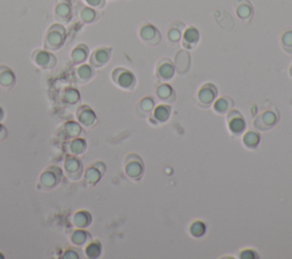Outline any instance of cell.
<instances>
[{
	"label": "cell",
	"mask_w": 292,
	"mask_h": 259,
	"mask_svg": "<svg viewBox=\"0 0 292 259\" xmlns=\"http://www.w3.org/2000/svg\"><path fill=\"white\" fill-rule=\"evenodd\" d=\"M66 30L60 23H54L47 29L43 37V47L48 51H58L64 46Z\"/></svg>",
	"instance_id": "1"
},
{
	"label": "cell",
	"mask_w": 292,
	"mask_h": 259,
	"mask_svg": "<svg viewBox=\"0 0 292 259\" xmlns=\"http://www.w3.org/2000/svg\"><path fill=\"white\" fill-rule=\"evenodd\" d=\"M63 178V170L58 166H50L39 176L38 187L43 191H52L60 185Z\"/></svg>",
	"instance_id": "2"
},
{
	"label": "cell",
	"mask_w": 292,
	"mask_h": 259,
	"mask_svg": "<svg viewBox=\"0 0 292 259\" xmlns=\"http://www.w3.org/2000/svg\"><path fill=\"white\" fill-rule=\"evenodd\" d=\"M33 64L41 70H52L57 64V57L48 50H36L31 53Z\"/></svg>",
	"instance_id": "3"
},
{
	"label": "cell",
	"mask_w": 292,
	"mask_h": 259,
	"mask_svg": "<svg viewBox=\"0 0 292 259\" xmlns=\"http://www.w3.org/2000/svg\"><path fill=\"white\" fill-rule=\"evenodd\" d=\"M111 77L114 84L120 87L121 89L131 90L136 84V78L134 73L127 69H124V67H116V69L112 71Z\"/></svg>",
	"instance_id": "4"
},
{
	"label": "cell",
	"mask_w": 292,
	"mask_h": 259,
	"mask_svg": "<svg viewBox=\"0 0 292 259\" xmlns=\"http://www.w3.org/2000/svg\"><path fill=\"white\" fill-rule=\"evenodd\" d=\"M125 172L129 178L138 180L143 176V160L136 154H129L125 160Z\"/></svg>",
	"instance_id": "5"
},
{
	"label": "cell",
	"mask_w": 292,
	"mask_h": 259,
	"mask_svg": "<svg viewBox=\"0 0 292 259\" xmlns=\"http://www.w3.org/2000/svg\"><path fill=\"white\" fill-rule=\"evenodd\" d=\"M64 174L70 180H79L84 174V167L77 155H66L64 160Z\"/></svg>",
	"instance_id": "6"
},
{
	"label": "cell",
	"mask_w": 292,
	"mask_h": 259,
	"mask_svg": "<svg viewBox=\"0 0 292 259\" xmlns=\"http://www.w3.org/2000/svg\"><path fill=\"white\" fill-rule=\"evenodd\" d=\"M112 50L108 47H99L92 51L89 56V63L92 67H103L111 60Z\"/></svg>",
	"instance_id": "7"
},
{
	"label": "cell",
	"mask_w": 292,
	"mask_h": 259,
	"mask_svg": "<svg viewBox=\"0 0 292 259\" xmlns=\"http://www.w3.org/2000/svg\"><path fill=\"white\" fill-rule=\"evenodd\" d=\"M76 116L77 121L79 122L81 127H85V128H90V127L94 126L97 121L96 113L88 105H81L80 107H78Z\"/></svg>",
	"instance_id": "8"
},
{
	"label": "cell",
	"mask_w": 292,
	"mask_h": 259,
	"mask_svg": "<svg viewBox=\"0 0 292 259\" xmlns=\"http://www.w3.org/2000/svg\"><path fill=\"white\" fill-rule=\"evenodd\" d=\"M139 36L142 38V40L150 46H157L161 40V35H160L159 30L152 24H146V26L142 27L139 31Z\"/></svg>",
	"instance_id": "9"
},
{
	"label": "cell",
	"mask_w": 292,
	"mask_h": 259,
	"mask_svg": "<svg viewBox=\"0 0 292 259\" xmlns=\"http://www.w3.org/2000/svg\"><path fill=\"white\" fill-rule=\"evenodd\" d=\"M54 15L58 22L61 23H69L72 18V7L69 2L66 0H60L55 5Z\"/></svg>",
	"instance_id": "10"
},
{
	"label": "cell",
	"mask_w": 292,
	"mask_h": 259,
	"mask_svg": "<svg viewBox=\"0 0 292 259\" xmlns=\"http://www.w3.org/2000/svg\"><path fill=\"white\" fill-rule=\"evenodd\" d=\"M16 82V76L7 65L0 64V87L4 89H11Z\"/></svg>",
	"instance_id": "11"
},
{
	"label": "cell",
	"mask_w": 292,
	"mask_h": 259,
	"mask_svg": "<svg viewBox=\"0 0 292 259\" xmlns=\"http://www.w3.org/2000/svg\"><path fill=\"white\" fill-rule=\"evenodd\" d=\"M94 76H95L94 67L90 64L81 63V64H79V66H77V69L75 70V77L79 84H86V82L91 80Z\"/></svg>",
	"instance_id": "12"
},
{
	"label": "cell",
	"mask_w": 292,
	"mask_h": 259,
	"mask_svg": "<svg viewBox=\"0 0 292 259\" xmlns=\"http://www.w3.org/2000/svg\"><path fill=\"white\" fill-rule=\"evenodd\" d=\"M189 65H191V55L187 51H179L176 54V57H175V69L177 70L178 73L187 72L189 69Z\"/></svg>",
	"instance_id": "13"
},
{
	"label": "cell",
	"mask_w": 292,
	"mask_h": 259,
	"mask_svg": "<svg viewBox=\"0 0 292 259\" xmlns=\"http://www.w3.org/2000/svg\"><path fill=\"white\" fill-rule=\"evenodd\" d=\"M217 88L211 85V84H207L201 87V89L199 90V94H198V99L199 101L201 102L202 104H210L212 103L213 101H215L216 96H217Z\"/></svg>",
	"instance_id": "14"
},
{
	"label": "cell",
	"mask_w": 292,
	"mask_h": 259,
	"mask_svg": "<svg viewBox=\"0 0 292 259\" xmlns=\"http://www.w3.org/2000/svg\"><path fill=\"white\" fill-rule=\"evenodd\" d=\"M92 222L91 215L86 210H79L73 214L71 223L76 228H87Z\"/></svg>",
	"instance_id": "15"
},
{
	"label": "cell",
	"mask_w": 292,
	"mask_h": 259,
	"mask_svg": "<svg viewBox=\"0 0 292 259\" xmlns=\"http://www.w3.org/2000/svg\"><path fill=\"white\" fill-rule=\"evenodd\" d=\"M175 65L167 58H163L161 62H159L157 67V75L161 80H170L175 75Z\"/></svg>",
	"instance_id": "16"
},
{
	"label": "cell",
	"mask_w": 292,
	"mask_h": 259,
	"mask_svg": "<svg viewBox=\"0 0 292 259\" xmlns=\"http://www.w3.org/2000/svg\"><path fill=\"white\" fill-rule=\"evenodd\" d=\"M89 55V48L85 43H79L77 45L70 53V60L75 64H81L85 63Z\"/></svg>",
	"instance_id": "17"
},
{
	"label": "cell",
	"mask_w": 292,
	"mask_h": 259,
	"mask_svg": "<svg viewBox=\"0 0 292 259\" xmlns=\"http://www.w3.org/2000/svg\"><path fill=\"white\" fill-rule=\"evenodd\" d=\"M104 174L96 167L94 164H90L88 168L85 170L84 173V179L88 186H95V185L100 182L102 176Z\"/></svg>",
	"instance_id": "18"
},
{
	"label": "cell",
	"mask_w": 292,
	"mask_h": 259,
	"mask_svg": "<svg viewBox=\"0 0 292 259\" xmlns=\"http://www.w3.org/2000/svg\"><path fill=\"white\" fill-rule=\"evenodd\" d=\"M228 127H230V130L233 134L240 135L246 129V121L242 118V115H240V113L236 112V116L233 115V113L230 115V119H228Z\"/></svg>",
	"instance_id": "19"
},
{
	"label": "cell",
	"mask_w": 292,
	"mask_h": 259,
	"mask_svg": "<svg viewBox=\"0 0 292 259\" xmlns=\"http://www.w3.org/2000/svg\"><path fill=\"white\" fill-rule=\"evenodd\" d=\"M90 239V234L88 232H86L84 228H77L71 233L70 236V241L73 246L81 247L85 246V244L88 243Z\"/></svg>",
	"instance_id": "20"
},
{
	"label": "cell",
	"mask_w": 292,
	"mask_h": 259,
	"mask_svg": "<svg viewBox=\"0 0 292 259\" xmlns=\"http://www.w3.org/2000/svg\"><path fill=\"white\" fill-rule=\"evenodd\" d=\"M200 40V35L196 28H187V30L184 32L183 36V45L186 48H193Z\"/></svg>",
	"instance_id": "21"
},
{
	"label": "cell",
	"mask_w": 292,
	"mask_h": 259,
	"mask_svg": "<svg viewBox=\"0 0 292 259\" xmlns=\"http://www.w3.org/2000/svg\"><path fill=\"white\" fill-rule=\"evenodd\" d=\"M63 133L65 134L66 137L70 138L80 137L82 134V127L78 121H66L63 126Z\"/></svg>",
	"instance_id": "22"
},
{
	"label": "cell",
	"mask_w": 292,
	"mask_h": 259,
	"mask_svg": "<svg viewBox=\"0 0 292 259\" xmlns=\"http://www.w3.org/2000/svg\"><path fill=\"white\" fill-rule=\"evenodd\" d=\"M79 18L82 23L91 24L97 21L99 14L95 11V8L89 6H82L79 11Z\"/></svg>",
	"instance_id": "23"
},
{
	"label": "cell",
	"mask_w": 292,
	"mask_h": 259,
	"mask_svg": "<svg viewBox=\"0 0 292 259\" xmlns=\"http://www.w3.org/2000/svg\"><path fill=\"white\" fill-rule=\"evenodd\" d=\"M87 151V142L81 137L72 138L69 143V152L72 155L84 154Z\"/></svg>",
	"instance_id": "24"
},
{
	"label": "cell",
	"mask_w": 292,
	"mask_h": 259,
	"mask_svg": "<svg viewBox=\"0 0 292 259\" xmlns=\"http://www.w3.org/2000/svg\"><path fill=\"white\" fill-rule=\"evenodd\" d=\"M62 101L69 105H75L80 101V92L73 87H67L62 92Z\"/></svg>",
	"instance_id": "25"
},
{
	"label": "cell",
	"mask_w": 292,
	"mask_h": 259,
	"mask_svg": "<svg viewBox=\"0 0 292 259\" xmlns=\"http://www.w3.org/2000/svg\"><path fill=\"white\" fill-rule=\"evenodd\" d=\"M86 256L91 259L99 258L102 253V244L99 241H90L85 248Z\"/></svg>",
	"instance_id": "26"
},
{
	"label": "cell",
	"mask_w": 292,
	"mask_h": 259,
	"mask_svg": "<svg viewBox=\"0 0 292 259\" xmlns=\"http://www.w3.org/2000/svg\"><path fill=\"white\" fill-rule=\"evenodd\" d=\"M157 94L160 97V100H162V101H167V102L175 101V91L173 89V87L167 84H163L160 86L157 90Z\"/></svg>",
	"instance_id": "27"
},
{
	"label": "cell",
	"mask_w": 292,
	"mask_h": 259,
	"mask_svg": "<svg viewBox=\"0 0 292 259\" xmlns=\"http://www.w3.org/2000/svg\"><path fill=\"white\" fill-rule=\"evenodd\" d=\"M241 4L236 7V14L241 19H247L252 16V6L247 0H241Z\"/></svg>",
	"instance_id": "28"
},
{
	"label": "cell",
	"mask_w": 292,
	"mask_h": 259,
	"mask_svg": "<svg viewBox=\"0 0 292 259\" xmlns=\"http://www.w3.org/2000/svg\"><path fill=\"white\" fill-rule=\"evenodd\" d=\"M153 116L158 122H165L170 116V107L167 105H159L154 109Z\"/></svg>",
	"instance_id": "29"
},
{
	"label": "cell",
	"mask_w": 292,
	"mask_h": 259,
	"mask_svg": "<svg viewBox=\"0 0 292 259\" xmlns=\"http://www.w3.org/2000/svg\"><path fill=\"white\" fill-rule=\"evenodd\" d=\"M260 142V136L255 131H248V133L243 136V143L249 149H255L258 146Z\"/></svg>",
	"instance_id": "30"
},
{
	"label": "cell",
	"mask_w": 292,
	"mask_h": 259,
	"mask_svg": "<svg viewBox=\"0 0 292 259\" xmlns=\"http://www.w3.org/2000/svg\"><path fill=\"white\" fill-rule=\"evenodd\" d=\"M232 105L231 100L228 97H222V99H218L215 104H213V109H215L218 113H226V112L230 110V107Z\"/></svg>",
	"instance_id": "31"
},
{
	"label": "cell",
	"mask_w": 292,
	"mask_h": 259,
	"mask_svg": "<svg viewBox=\"0 0 292 259\" xmlns=\"http://www.w3.org/2000/svg\"><path fill=\"white\" fill-rule=\"evenodd\" d=\"M206 231H207L206 225H204L200 221L194 222L191 225V227H189V232H191V234L194 238H201V237H203L204 233H206Z\"/></svg>",
	"instance_id": "32"
},
{
	"label": "cell",
	"mask_w": 292,
	"mask_h": 259,
	"mask_svg": "<svg viewBox=\"0 0 292 259\" xmlns=\"http://www.w3.org/2000/svg\"><path fill=\"white\" fill-rule=\"evenodd\" d=\"M259 120H261L262 124H264L265 126H267V128H271V127H273L276 124L277 116H276V114L274 113V112L266 111V112H264V113L261 114Z\"/></svg>",
	"instance_id": "33"
},
{
	"label": "cell",
	"mask_w": 292,
	"mask_h": 259,
	"mask_svg": "<svg viewBox=\"0 0 292 259\" xmlns=\"http://www.w3.org/2000/svg\"><path fill=\"white\" fill-rule=\"evenodd\" d=\"M282 47L285 52L292 54V31H286L282 36Z\"/></svg>",
	"instance_id": "34"
},
{
	"label": "cell",
	"mask_w": 292,
	"mask_h": 259,
	"mask_svg": "<svg viewBox=\"0 0 292 259\" xmlns=\"http://www.w3.org/2000/svg\"><path fill=\"white\" fill-rule=\"evenodd\" d=\"M182 38V31L181 29H177V28H172L170 30L168 31V39L172 42H178L181 40Z\"/></svg>",
	"instance_id": "35"
},
{
	"label": "cell",
	"mask_w": 292,
	"mask_h": 259,
	"mask_svg": "<svg viewBox=\"0 0 292 259\" xmlns=\"http://www.w3.org/2000/svg\"><path fill=\"white\" fill-rule=\"evenodd\" d=\"M139 105H140V109H142L144 112H151L154 107V101L151 99V97H145L144 100L140 101Z\"/></svg>",
	"instance_id": "36"
},
{
	"label": "cell",
	"mask_w": 292,
	"mask_h": 259,
	"mask_svg": "<svg viewBox=\"0 0 292 259\" xmlns=\"http://www.w3.org/2000/svg\"><path fill=\"white\" fill-rule=\"evenodd\" d=\"M87 6L95 9H101L105 6V0H85Z\"/></svg>",
	"instance_id": "37"
},
{
	"label": "cell",
	"mask_w": 292,
	"mask_h": 259,
	"mask_svg": "<svg viewBox=\"0 0 292 259\" xmlns=\"http://www.w3.org/2000/svg\"><path fill=\"white\" fill-rule=\"evenodd\" d=\"M62 258L63 259H79V255H78V252L76 250H73V249H66V250L63 252Z\"/></svg>",
	"instance_id": "38"
},
{
	"label": "cell",
	"mask_w": 292,
	"mask_h": 259,
	"mask_svg": "<svg viewBox=\"0 0 292 259\" xmlns=\"http://www.w3.org/2000/svg\"><path fill=\"white\" fill-rule=\"evenodd\" d=\"M240 257L243 258V259H254V258H258L257 253H256L254 250H245V251H242Z\"/></svg>",
	"instance_id": "39"
},
{
	"label": "cell",
	"mask_w": 292,
	"mask_h": 259,
	"mask_svg": "<svg viewBox=\"0 0 292 259\" xmlns=\"http://www.w3.org/2000/svg\"><path fill=\"white\" fill-rule=\"evenodd\" d=\"M7 129L6 127H5L2 122H0V140H3L7 137Z\"/></svg>",
	"instance_id": "40"
},
{
	"label": "cell",
	"mask_w": 292,
	"mask_h": 259,
	"mask_svg": "<svg viewBox=\"0 0 292 259\" xmlns=\"http://www.w3.org/2000/svg\"><path fill=\"white\" fill-rule=\"evenodd\" d=\"M4 116H5V112H4V109L2 106H0V122H2V120L4 119Z\"/></svg>",
	"instance_id": "41"
},
{
	"label": "cell",
	"mask_w": 292,
	"mask_h": 259,
	"mask_svg": "<svg viewBox=\"0 0 292 259\" xmlns=\"http://www.w3.org/2000/svg\"><path fill=\"white\" fill-rule=\"evenodd\" d=\"M4 258H5V256L3 255V252H2V251H0V259H4Z\"/></svg>",
	"instance_id": "42"
},
{
	"label": "cell",
	"mask_w": 292,
	"mask_h": 259,
	"mask_svg": "<svg viewBox=\"0 0 292 259\" xmlns=\"http://www.w3.org/2000/svg\"><path fill=\"white\" fill-rule=\"evenodd\" d=\"M291 75H292V67H291Z\"/></svg>",
	"instance_id": "43"
}]
</instances>
